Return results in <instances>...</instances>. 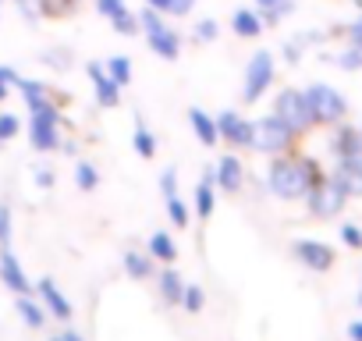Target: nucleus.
Wrapping results in <instances>:
<instances>
[{"label":"nucleus","instance_id":"obj_2","mask_svg":"<svg viewBox=\"0 0 362 341\" xmlns=\"http://www.w3.org/2000/svg\"><path fill=\"white\" fill-rule=\"evenodd\" d=\"M305 93V103H309V114H313V125H341L344 121V114H348V100L334 89V86H327V82H313V86H305L302 89Z\"/></svg>","mask_w":362,"mask_h":341},{"label":"nucleus","instance_id":"obj_41","mask_svg":"<svg viewBox=\"0 0 362 341\" xmlns=\"http://www.w3.org/2000/svg\"><path fill=\"white\" fill-rule=\"evenodd\" d=\"M302 47H305L302 36H298V40H288V43H284V61H288V64H298V61H302Z\"/></svg>","mask_w":362,"mask_h":341},{"label":"nucleus","instance_id":"obj_15","mask_svg":"<svg viewBox=\"0 0 362 341\" xmlns=\"http://www.w3.org/2000/svg\"><path fill=\"white\" fill-rule=\"evenodd\" d=\"M337 132H334V139H330V153H334V160H341V156H358L362 153V128H355V125H334Z\"/></svg>","mask_w":362,"mask_h":341},{"label":"nucleus","instance_id":"obj_33","mask_svg":"<svg viewBox=\"0 0 362 341\" xmlns=\"http://www.w3.org/2000/svg\"><path fill=\"white\" fill-rule=\"evenodd\" d=\"M192 36H196V43H214V40L221 36L217 18H199V22H196V29H192Z\"/></svg>","mask_w":362,"mask_h":341},{"label":"nucleus","instance_id":"obj_39","mask_svg":"<svg viewBox=\"0 0 362 341\" xmlns=\"http://www.w3.org/2000/svg\"><path fill=\"white\" fill-rule=\"evenodd\" d=\"M18 82V71L15 68H8V64H0V103L8 100V93H11V86Z\"/></svg>","mask_w":362,"mask_h":341},{"label":"nucleus","instance_id":"obj_14","mask_svg":"<svg viewBox=\"0 0 362 341\" xmlns=\"http://www.w3.org/2000/svg\"><path fill=\"white\" fill-rule=\"evenodd\" d=\"M86 71H89V79H93V93H96V103L100 107H117V100H121V86L107 75V68L103 64H86Z\"/></svg>","mask_w":362,"mask_h":341},{"label":"nucleus","instance_id":"obj_22","mask_svg":"<svg viewBox=\"0 0 362 341\" xmlns=\"http://www.w3.org/2000/svg\"><path fill=\"white\" fill-rule=\"evenodd\" d=\"M15 89L22 93V100L29 103V110H33V107H43V103H50V89H47L43 82H36V79H22V75H18Z\"/></svg>","mask_w":362,"mask_h":341},{"label":"nucleus","instance_id":"obj_49","mask_svg":"<svg viewBox=\"0 0 362 341\" xmlns=\"http://www.w3.org/2000/svg\"><path fill=\"white\" fill-rule=\"evenodd\" d=\"M71 4H82V0H71Z\"/></svg>","mask_w":362,"mask_h":341},{"label":"nucleus","instance_id":"obj_20","mask_svg":"<svg viewBox=\"0 0 362 341\" xmlns=\"http://www.w3.org/2000/svg\"><path fill=\"white\" fill-rule=\"evenodd\" d=\"M15 309H18V316H22V323H29L33 330H43L47 327V306L43 302H36V299H29V295H18L15 299Z\"/></svg>","mask_w":362,"mask_h":341},{"label":"nucleus","instance_id":"obj_17","mask_svg":"<svg viewBox=\"0 0 362 341\" xmlns=\"http://www.w3.org/2000/svg\"><path fill=\"white\" fill-rule=\"evenodd\" d=\"M263 29H267V22L259 18L256 8H238V11L231 15V33H235L238 40H256Z\"/></svg>","mask_w":362,"mask_h":341},{"label":"nucleus","instance_id":"obj_1","mask_svg":"<svg viewBox=\"0 0 362 341\" xmlns=\"http://www.w3.org/2000/svg\"><path fill=\"white\" fill-rule=\"evenodd\" d=\"M323 178V170L313 156H302L295 149L288 153H277L270 156V167H267V189L277 196V200H305V192Z\"/></svg>","mask_w":362,"mask_h":341},{"label":"nucleus","instance_id":"obj_47","mask_svg":"<svg viewBox=\"0 0 362 341\" xmlns=\"http://www.w3.org/2000/svg\"><path fill=\"white\" fill-rule=\"evenodd\" d=\"M50 341H68V337H64V330H61V334H54V337H50Z\"/></svg>","mask_w":362,"mask_h":341},{"label":"nucleus","instance_id":"obj_30","mask_svg":"<svg viewBox=\"0 0 362 341\" xmlns=\"http://www.w3.org/2000/svg\"><path fill=\"white\" fill-rule=\"evenodd\" d=\"M163 207H167V217L174 221V228H189L192 214H189V207H185V203H181V196H170V200H163Z\"/></svg>","mask_w":362,"mask_h":341},{"label":"nucleus","instance_id":"obj_10","mask_svg":"<svg viewBox=\"0 0 362 341\" xmlns=\"http://www.w3.org/2000/svg\"><path fill=\"white\" fill-rule=\"evenodd\" d=\"M330 178L351 196H362V153L358 156H341L334 160V170H330Z\"/></svg>","mask_w":362,"mask_h":341},{"label":"nucleus","instance_id":"obj_34","mask_svg":"<svg viewBox=\"0 0 362 341\" xmlns=\"http://www.w3.org/2000/svg\"><path fill=\"white\" fill-rule=\"evenodd\" d=\"M203 302H206L203 288H199V284H185V295H181V306H185L189 313H199V309H203Z\"/></svg>","mask_w":362,"mask_h":341},{"label":"nucleus","instance_id":"obj_26","mask_svg":"<svg viewBox=\"0 0 362 341\" xmlns=\"http://www.w3.org/2000/svg\"><path fill=\"white\" fill-rule=\"evenodd\" d=\"M132 146H135V153L142 156V160H153L156 156V139H153V132L142 125V121H135V135H132Z\"/></svg>","mask_w":362,"mask_h":341},{"label":"nucleus","instance_id":"obj_38","mask_svg":"<svg viewBox=\"0 0 362 341\" xmlns=\"http://www.w3.org/2000/svg\"><path fill=\"white\" fill-rule=\"evenodd\" d=\"M11 245V207L0 203V249Z\"/></svg>","mask_w":362,"mask_h":341},{"label":"nucleus","instance_id":"obj_31","mask_svg":"<svg viewBox=\"0 0 362 341\" xmlns=\"http://www.w3.org/2000/svg\"><path fill=\"white\" fill-rule=\"evenodd\" d=\"M167 25V18H163V11H156V8H142L139 11V33H156V29H163Z\"/></svg>","mask_w":362,"mask_h":341},{"label":"nucleus","instance_id":"obj_50","mask_svg":"<svg viewBox=\"0 0 362 341\" xmlns=\"http://www.w3.org/2000/svg\"><path fill=\"white\" fill-rule=\"evenodd\" d=\"M358 128H362V125H358Z\"/></svg>","mask_w":362,"mask_h":341},{"label":"nucleus","instance_id":"obj_37","mask_svg":"<svg viewBox=\"0 0 362 341\" xmlns=\"http://www.w3.org/2000/svg\"><path fill=\"white\" fill-rule=\"evenodd\" d=\"M337 231H341V242H344L348 249H362V228H358V224L348 221V224H341Z\"/></svg>","mask_w":362,"mask_h":341},{"label":"nucleus","instance_id":"obj_21","mask_svg":"<svg viewBox=\"0 0 362 341\" xmlns=\"http://www.w3.org/2000/svg\"><path fill=\"white\" fill-rule=\"evenodd\" d=\"M256 11L267 25H281L295 11V0H256Z\"/></svg>","mask_w":362,"mask_h":341},{"label":"nucleus","instance_id":"obj_7","mask_svg":"<svg viewBox=\"0 0 362 341\" xmlns=\"http://www.w3.org/2000/svg\"><path fill=\"white\" fill-rule=\"evenodd\" d=\"M274 114L295 132V135H305L313 128V114H309V103H305V93L302 89H281L277 100H274Z\"/></svg>","mask_w":362,"mask_h":341},{"label":"nucleus","instance_id":"obj_45","mask_svg":"<svg viewBox=\"0 0 362 341\" xmlns=\"http://www.w3.org/2000/svg\"><path fill=\"white\" fill-rule=\"evenodd\" d=\"M348 337H351V341H362V320H351V323H348Z\"/></svg>","mask_w":362,"mask_h":341},{"label":"nucleus","instance_id":"obj_18","mask_svg":"<svg viewBox=\"0 0 362 341\" xmlns=\"http://www.w3.org/2000/svg\"><path fill=\"white\" fill-rule=\"evenodd\" d=\"M189 125H192V132H196V139H199L203 146H217V142H221L217 117H214V114H206L203 107H192V110H189Z\"/></svg>","mask_w":362,"mask_h":341},{"label":"nucleus","instance_id":"obj_43","mask_svg":"<svg viewBox=\"0 0 362 341\" xmlns=\"http://www.w3.org/2000/svg\"><path fill=\"white\" fill-rule=\"evenodd\" d=\"M344 36H348V43H355V47H362V11L355 15V22L344 29Z\"/></svg>","mask_w":362,"mask_h":341},{"label":"nucleus","instance_id":"obj_19","mask_svg":"<svg viewBox=\"0 0 362 341\" xmlns=\"http://www.w3.org/2000/svg\"><path fill=\"white\" fill-rule=\"evenodd\" d=\"M217 182H214V167L206 170V175L199 178V185H196V214H199V221H206L210 214H214V207H217Z\"/></svg>","mask_w":362,"mask_h":341},{"label":"nucleus","instance_id":"obj_9","mask_svg":"<svg viewBox=\"0 0 362 341\" xmlns=\"http://www.w3.org/2000/svg\"><path fill=\"white\" fill-rule=\"evenodd\" d=\"M217 132L235 149H249L252 146V121H245L238 110H221L217 114Z\"/></svg>","mask_w":362,"mask_h":341},{"label":"nucleus","instance_id":"obj_25","mask_svg":"<svg viewBox=\"0 0 362 341\" xmlns=\"http://www.w3.org/2000/svg\"><path fill=\"white\" fill-rule=\"evenodd\" d=\"M160 295L167 302H181V295H185V281H181V274L167 263V270L160 274Z\"/></svg>","mask_w":362,"mask_h":341},{"label":"nucleus","instance_id":"obj_24","mask_svg":"<svg viewBox=\"0 0 362 341\" xmlns=\"http://www.w3.org/2000/svg\"><path fill=\"white\" fill-rule=\"evenodd\" d=\"M121 263H124V274H128L132 281H146V277L153 274V256H149V253H146V256H142V253H124Z\"/></svg>","mask_w":362,"mask_h":341},{"label":"nucleus","instance_id":"obj_8","mask_svg":"<svg viewBox=\"0 0 362 341\" xmlns=\"http://www.w3.org/2000/svg\"><path fill=\"white\" fill-rule=\"evenodd\" d=\"M291 253H295V260L305 267V270H313V274H327L330 267H334V249L327 245V242H320V238H298L295 245H291Z\"/></svg>","mask_w":362,"mask_h":341},{"label":"nucleus","instance_id":"obj_46","mask_svg":"<svg viewBox=\"0 0 362 341\" xmlns=\"http://www.w3.org/2000/svg\"><path fill=\"white\" fill-rule=\"evenodd\" d=\"M64 337H68V341H86V337H82L78 330H64Z\"/></svg>","mask_w":362,"mask_h":341},{"label":"nucleus","instance_id":"obj_40","mask_svg":"<svg viewBox=\"0 0 362 341\" xmlns=\"http://www.w3.org/2000/svg\"><path fill=\"white\" fill-rule=\"evenodd\" d=\"M160 192H163V200H170V196H177V170H163L160 175Z\"/></svg>","mask_w":362,"mask_h":341},{"label":"nucleus","instance_id":"obj_36","mask_svg":"<svg viewBox=\"0 0 362 341\" xmlns=\"http://www.w3.org/2000/svg\"><path fill=\"white\" fill-rule=\"evenodd\" d=\"M93 4H96V11H100V15H103L107 22L128 11V4H124V0H93Z\"/></svg>","mask_w":362,"mask_h":341},{"label":"nucleus","instance_id":"obj_48","mask_svg":"<svg viewBox=\"0 0 362 341\" xmlns=\"http://www.w3.org/2000/svg\"><path fill=\"white\" fill-rule=\"evenodd\" d=\"M358 306H362V288H358Z\"/></svg>","mask_w":362,"mask_h":341},{"label":"nucleus","instance_id":"obj_42","mask_svg":"<svg viewBox=\"0 0 362 341\" xmlns=\"http://www.w3.org/2000/svg\"><path fill=\"white\" fill-rule=\"evenodd\" d=\"M192 8H196V0H170L167 15L170 18H185V15H192Z\"/></svg>","mask_w":362,"mask_h":341},{"label":"nucleus","instance_id":"obj_13","mask_svg":"<svg viewBox=\"0 0 362 341\" xmlns=\"http://www.w3.org/2000/svg\"><path fill=\"white\" fill-rule=\"evenodd\" d=\"M36 291H40V302L47 306L50 316H57V320H71L75 309H71V302L64 299V291L57 288L54 277H40V281H36Z\"/></svg>","mask_w":362,"mask_h":341},{"label":"nucleus","instance_id":"obj_27","mask_svg":"<svg viewBox=\"0 0 362 341\" xmlns=\"http://www.w3.org/2000/svg\"><path fill=\"white\" fill-rule=\"evenodd\" d=\"M75 185H78L82 192H93V189L100 185V170H96L89 160H78V163H75Z\"/></svg>","mask_w":362,"mask_h":341},{"label":"nucleus","instance_id":"obj_16","mask_svg":"<svg viewBox=\"0 0 362 341\" xmlns=\"http://www.w3.org/2000/svg\"><path fill=\"white\" fill-rule=\"evenodd\" d=\"M146 43H149V50H153L160 61H177V57H181V36H177L170 25H163V29H156V33H146Z\"/></svg>","mask_w":362,"mask_h":341},{"label":"nucleus","instance_id":"obj_32","mask_svg":"<svg viewBox=\"0 0 362 341\" xmlns=\"http://www.w3.org/2000/svg\"><path fill=\"white\" fill-rule=\"evenodd\" d=\"M110 29H114L117 36H139V15H135V11H124V15L110 18Z\"/></svg>","mask_w":362,"mask_h":341},{"label":"nucleus","instance_id":"obj_12","mask_svg":"<svg viewBox=\"0 0 362 341\" xmlns=\"http://www.w3.org/2000/svg\"><path fill=\"white\" fill-rule=\"evenodd\" d=\"M214 182L221 192H238L242 182H245V170H242V160L235 153H224L217 163H214Z\"/></svg>","mask_w":362,"mask_h":341},{"label":"nucleus","instance_id":"obj_29","mask_svg":"<svg viewBox=\"0 0 362 341\" xmlns=\"http://www.w3.org/2000/svg\"><path fill=\"white\" fill-rule=\"evenodd\" d=\"M341 71H362V47H355V43H348L337 57H330Z\"/></svg>","mask_w":362,"mask_h":341},{"label":"nucleus","instance_id":"obj_4","mask_svg":"<svg viewBox=\"0 0 362 341\" xmlns=\"http://www.w3.org/2000/svg\"><path fill=\"white\" fill-rule=\"evenodd\" d=\"M305 207H309V214H313L316 221H334V217L348 207V192H344L330 175H323V178L305 192Z\"/></svg>","mask_w":362,"mask_h":341},{"label":"nucleus","instance_id":"obj_44","mask_svg":"<svg viewBox=\"0 0 362 341\" xmlns=\"http://www.w3.org/2000/svg\"><path fill=\"white\" fill-rule=\"evenodd\" d=\"M36 185H40V189H50V185H54L50 167H36Z\"/></svg>","mask_w":362,"mask_h":341},{"label":"nucleus","instance_id":"obj_23","mask_svg":"<svg viewBox=\"0 0 362 341\" xmlns=\"http://www.w3.org/2000/svg\"><path fill=\"white\" fill-rule=\"evenodd\" d=\"M146 253H149L153 260H160V263H174V256H177V245H174V238H170L167 231H156V235H149V245H146Z\"/></svg>","mask_w":362,"mask_h":341},{"label":"nucleus","instance_id":"obj_35","mask_svg":"<svg viewBox=\"0 0 362 341\" xmlns=\"http://www.w3.org/2000/svg\"><path fill=\"white\" fill-rule=\"evenodd\" d=\"M18 132H22V121H18L15 114H4V110H0V142H11Z\"/></svg>","mask_w":362,"mask_h":341},{"label":"nucleus","instance_id":"obj_3","mask_svg":"<svg viewBox=\"0 0 362 341\" xmlns=\"http://www.w3.org/2000/svg\"><path fill=\"white\" fill-rule=\"evenodd\" d=\"M295 139H298V135H295L277 114H267V117L252 121V146H249V149L267 153V156H277V153L295 149Z\"/></svg>","mask_w":362,"mask_h":341},{"label":"nucleus","instance_id":"obj_28","mask_svg":"<svg viewBox=\"0 0 362 341\" xmlns=\"http://www.w3.org/2000/svg\"><path fill=\"white\" fill-rule=\"evenodd\" d=\"M103 68H107V75H110L117 86H128V82H132V61H128L124 54H114Z\"/></svg>","mask_w":362,"mask_h":341},{"label":"nucleus","instance_id":"obj_11","mask_svg":"<svg viewBox=\"0 0 362 341\" xmlns=\"http://www.w3.org/2000/svg\"><path fill=\"white\" fill-rule=\"evenodd\" d=\"M0 284H8L15 295H29V288H36V284H29V277H25L18 256L11 253V245L0 249Z\"/></svg>","mask_w":362,"mask_h":341},{"label":"nucleus","instance_id":"obj_6","mask_svg":"<svg viewBox=\"0 0 362 341\" xmlns=\"http://www.w3.org/2000/svg\"><path fill=\"white\" fill-rule=\"evenodd\" d=\"M274 71H277V64H274V54L270 50H256L252 57H249V64H245V82H242V100L245 103H256L270 86H274Z\"/></svg>","mask_w":362,"mask_h":341},{"label":"nucleus","instance_id":"obj_5","mask_svg":"<svg viewBox=\"0 0 362 341\" xmlns=\"http://www.w3.org/2000/svg\"><path fill=\"white\" fill-rule=\"evenodd\" d=\"M57 125H61V110H57L54 100L29 110V139H33V146H36L40 153H54V149L61 146Z\"/></svg>","mask_w":362,"mask_h":341}]
</instances>
